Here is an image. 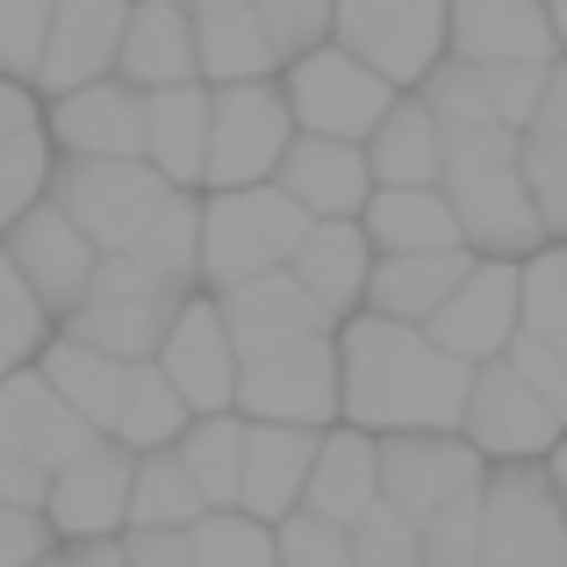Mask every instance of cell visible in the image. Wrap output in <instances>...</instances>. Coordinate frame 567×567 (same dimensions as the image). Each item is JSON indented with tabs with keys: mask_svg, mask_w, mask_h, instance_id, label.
Here are the masks:
<instances>
[{
	"mask_svg": "<svg viewBox=\"0 0 567 567\" xmlns=\"http://www.w3.org/2000/svg\"><path fill=\"white\" fill-rule=\"evenodd\" d=\"M288 137H295V115H288V101H280V80L208 86V158H202V187H259V181H274Z\"/></svg>",
	"mask_w": 567,
	"mask_h": 567,
	"instance_id": "9c48e42d",
	"label": "cell"
},
{
	"mask_svg": "<svg viewBox=\"0 0 567 567\" xmlns=\"http://www.w3.org/2000/svg\"><path fill=\"white\" fill-rule=\"evenodd\" d=\"M37 567H58V560H37Z\"/></svg>",
	"mask_w": 567,
	"mask_h": 567,
	"instance_id": "680465c9",
	"label": "cell"
},
{
	"mask_svg": "<svg viewBox=\"0 0 567 567\" xmlns=\"http://www.w3.org/2000/svg\"><path fill=\"white\" fill-rule=\"evenodd\" d=\"M173 453H181V467L194 474V488H202L208 511H237V474H245V416H230V410L194 416L181 439H173Z\"/></svg>",
	"mask_w": 567,
	"mask_h": 567,
	"instance_id": "836d02e7",
	"label": "cell"
},
{
	"mask_svg": "<svg viewBox=\"0 0 567 567\" xmlns=\"http://www.w3.org/2000/svg\"><path fill=\"white\" fill-rule=\"evenodd\" d=\"M546 22H554V43L567 51V0H546Z\"/></svg>",
	"mask_w": 567,
	"mask_h": 567,
	"instance_id": "6f0895ef",
	"label": "cell"
},
{
	"mask_svg": "<svg viewBox=\"0 0 567 567\" xmlns=\"http://www.w3.org/2000/svg\"><path fill=\"white\" fill-rule=\"evenodd\" d=\"M51 8L58 0H0V72L8 80H29L43 58V37H51Z\"/></svg>",
	"mask_w": 567,
	"mask_h": 567,
	"instance_id": "bcb514c9",
	"label": "cell"
},
{
	"mask_svg": "<svg viewBox=\"0 0 567 567\" xmlns=\"http://www.w3.org/2000/svg\"><path fill=\"white\" fill-rule=\"evenodd\" d=\"M331 8L338 0H251V14H259V29H266L280 65L317 51V43H331Z\"/></svg>",
	"mask_w": 567,
	"mask_h": 567,
	"instance_id": "ee69618b",
	"label": "cell"
},
{
	"mask_svg": "<svg viewBox=\"0 0 567 567\" xmlns=\"http://www.w3.org/2000/svg\"><path fill=\"white\" fill-rule=\"evenodd\" d=\"M43 338H51V317H43V302L22 288V274H14L8 251H0V374L29 367L43 352Z\"/></svg>",
	"mask_w": 567,
	"mask_h": 567,
	"instance_id": "60d3db41",
	"label": "cell"
},
{
	"mask_svg": "<svg viewBox=\"0 0 567 567\" xmlns=\"http://www.w3.org/2000/svg\"><path fill=\"white\" fill-rule=\"evenodd\" d=\"M374 467H381V503L402 511L410 525H424L453 496L482 488V453L460 431H381Z\"/></svg>",
	"mask_w": 567,
	"mask_h": 567,
	"instance_id": "8fae6325",
	"label": "cell"
},
{
	"mask_svg": "<svg viewBox=\"0 0 567 567\" xmlns=\"http://www.w3.org/2000/svg\"><path fill=\"white\" fill-rule=\"evenodd\" d=\"M0 251H8V266L22 274V288L43 302V317H51V323L80 302L86 280H94V266H101L94 237H86L80 223H65L51 202L22 208V216L8 223V237H0Z\"/></svg>",
	"mask_w": 567,
	"mask_h": 567,
	"instance_id": "5bb4252c",
	"label": "cell"
},
{
	"mask_svg": "<svg viewBox=\"0 0 567 567\" xmlns=\"http://www.w3.org/2000/svg\"><path fill=\"white\" fill-rule=\"evenodd\" d=\"M439 194L453 202L460 237L482 259H532L546 245L539 216H532L525 173H517V130L503 123H445V166Z\"/></svg>",
	"mask_w": 567,
	"mask_h": 567,
	"instance_id": "7a4b0ae2",
	"label": "cell"
},
{
	"mask_svg": "<svg viewBox=\"0 0 567 567\" xmlns=\"http://www.w3.org/2000/svg\"><path fill=\"white\" fill-rule=\"evenodd\" d=\"M539 86H546V65H482V94H488V115L511 130L532 123L539 109Z\"/></svg>",
	"mask_w": 567,
	"mask_h": 567,
	"instance_id": "7dc6e473",
	"label": "cell"
},
{
	"mask_svg": "<svg viewBox=\"0 0 567 567\" xmlns=\"http://www.w3.org/2000/svg\"><path fill=\"white\" fill-rule=\"evenodd\" d=\"M29 123H43V94L29 80H8V72H0V137H14V130H29Z\"/></svg>",
	"mask_w": 567,
	"mask_h": 567,
	"instance_id": "f5cc1de1",
	"label": "cell"
},
{
	"mask_svg": "<svg viewBox=\"0 0 567 567\" xmlns=\"http://www.w3.org/2000/svg\"><path fill=\"white\" fill-rule=\"evenodd\" d=\"M474 367L439 352L416 323L352 309L338 323V416L352 431H460Z\"/></svg>",
	"mask_w": 567,
	"mask_h": 567,
	"instance_id": "6da1fadb",
	"label": "cell"
},
{
	"mask_svg": "<svg viewBox=\"0 0 567 567\" xmlns=\"http://www.w3.org/2000/svg\"><path fill=\"white\" fill-rule=\"evenodd\" d=\"M525 130H546V137H567V51L546 65V86H539V109H532Z\"/></svg>",
	"mask_w": 567,
	"mask_h": 567,
	"instance_id": "816d5d0a",
	"label": "cell"
},
{
	"mask_svg": "<svg viewBox=\"0 0 567 567\" xmlns=\"http://www.w3.org/2000/svg\"><path fill=\"white\" fill-rule=\"evenodd\" d=\"M517 331L567 360V245H539L532 259H517Z\"/></svg>",
	"mask_w": 567,
	"mask_h": 567,
	"instance_id": "8d00e7d4",
	"label": "cell"
},
{
	"mask_svg": "<svg viewBox=\"0 0 567 567\" xmlns=\"http://www.w3.org/2000/svg\"><path fill=\"white\" fill-rule=\"evenodd\" d=\"M474 567H567V511L546 460H503L482 474V560Z\"/></svg>",
	"mask_w": 567,
	"mask_h": 567,
	"instance_id": "8992f818",
	"label": "cell"
},
{
	"mask_svg": "<svg viewBox=\"0 0 567 567\" xmlns=\"http://www.w3.org/2000/svg\"><path fill=\"white\" fill-rule=\"evenodd\" d=\"M37 374L58 388V402H65L72 416H86V424L109 439V424H115V402H123V374L130 367L123 360H109V352H94V346H80V338H43V352H37Z\"/></svg>",
	"mask_w": 567,
	"mask_h": 567,
	"instance_id": "d6a6232c",
	"label": "cell"
},
{
	"mask_svg": "<svg viewBox=\"0 0 567 567\" xmlns=\"http://www.w3.org/2000/svg\"><path fill=\"white\" fill-rule=\"evenodd\" d=\"M166 194L144 158H51V187L43 202L65 223H80L94 237V251H123V237L144 223V208Z\"/></svg>",
	"mask_w": 567,
	"mask_h": 567,
	"instance_id": "30bf717a",
	"label": "cell"
},
{
	"mask_svg": "<svg viewBox=\"0 0 567 567\" xmlns=\"http://www.w3.org/2000/svg\"><path fill=\"white\" fill-rule=\"evenodd\" d=\"M216 309H223V323H230V346L237 352H245V346H266V338H295V331H338V323L302 295V280H295L288 266L223 288Z\"/></svg>",
	"mask_w": 567,
	"mask_h": 567,
	"instance_id": "4dcf8cb0",
	"label": "cell"
},
{
	"mask_svg": "<svg viewBox=\"0 0 567 567\" xmlns=\"http://www.w3.org/2000/svg\"><path fill=\"white\" fill-rule=\"evenodd\" d=\"M51 137H43V123L14 130V137H0V237H8V223L22 216V208L43 202V187H51Z\"/></svg>",
	"mask_w": 567,
	"mask_h": 567,
	"instance_id": "f35d334b",
	"label": "cell"
},
{
	"mask_svg": "<svg viewBox=\"0 0 567 567\" xmlns=\"http://www.w3.org/2000/svg\"><path fill=\"white\" fill-rule=\"evenodd\" d=\"M416 546H424V567H474L482 560V488L453 496L445 511H431L416 525Z\"/></svg>",
	"mask_w": 567,
	"mask_h": 567,
	"instance_id": "b9f144b4",
	"label": "cell"
},
{
	"mask_svg": "<svg viewBox=\"0 0 567 567\" xmlns=\"http://www.w3.org/2000/svg\"><path fill=\"white\" fill-rule=\"evenodd\" d=\"M58 567H130V554L115 539H72V554L58 560Z\"/></svg>",
	"mask_w": 567,
	"mask_h": 567,
	"instance_id": "11a10c76",
	"label": "cell"
},
{
	"mask_svg": "<svg viewBox=\"0 0 567 567\" xmlns=\"http://www.w3.org/2000/svg\"><path fill=\"white\" fill-rule=\"evenodd\" d=\"M274 187L288 194L309 223H317V216H360L367 194H374V173H367V152H360V144L295 130L288 152H280V166H274Z\"/></svg>",
	"mask_w": 567,
	"mask_h": 567,
	"instance_id": "44dd1931",
	"label": "cell"
},
{
	"mask_svg": "<svg viewBox=\"0 0 567 567\" xmlns=\"http://www.w3.org/2000/svg\"><path fill=\"white\" fill-rule=\"evenodd\" d=\"M245 424L323 431L338 416V331H295L237 352V402Z\"/></svg>",
	"mask_w": 567,
	"mask_h": 567,
	"instance_id": "277c9868",
	"label": "cell"
},
{
	"mask_svg": "<svg viewBox=\"0 0 567 567\" xmlns=\"http://www.w3.org/2000/svg\"><path fill=\"white\" fill-rule=\"evenodd\" d=\"M123 8L130 0H58L29 86L51 101V94H72V86H86V80H109L115 43H123Z\"/></svg>",
	"mask_w": 567,
	"mask_h": 567,
	"instance_id": "ffe728a7",
	"label": "cell"
},
{
	"mask_svg": "<svg viewBox=\"0 0 567 567\" xmlns=\"http://www.w3.org/2000/svg\"><path fill=\"white\" fill-rule=\"evenodd\" d=\"M43 554H51V525H43V511L0 503V567H37Z\"/></svg>",
	"mask_w": 567,
	"mask_h": 567,
	"instance_id": "681fc988",
	"label": "cell"
},
{
	"mask_svg": "<svg viewBox=\"0 0 567 567\" xmlns=\"http://www.w3.org/2000/svg\"><path fill=\"white\" fill-rule=\"evenodd\" d=\"M123 554L130 567H194V546H187V532H130L123 539Z\"/></svg>",
	"mask_w": 567,
	"mask_h": 567,
	"instance_id": "f907efd6",
	"label": "cell"
},
{
	"mask_svg": "<svg viewBox=\"0 0 567 567\" xmlns=\"http://www.w3.org/2000/svg\"><path fill=\"white\" fill-rule=\"evenodd\" d=\"M274 80H280V101H288L295 130H309V137H346V144H367V130H374L388 115V101H395V86H388L374 65H360L352 51H338V43H317V51L288 58Z\"/></svg>",
	"mask_w": 567,
	"mask_h": 567,
	"instance_id": "52a82bcc",
	"label": "cell"
},
{
	"mask_svg": "<svg viewBox=\"0 0 567 567\" xmlns=\"http://www.w3.org/2000/svg\"><path fill=\"white\" fill-rule=\"evenodd\" d=\"M309 216L288 202L274 181L259 187H202V288L223 295L237 280H259L274 266H288V251L302 245Z\"/></svg>",
	"mask_w": 567,
	"mask_h": 567,
	"instance_id": "3957f363",
	"label": "cell"
},
{
	"mask_svg": "<svg viewBox=\"0 0 567 567\" xmlns=\"http://www.w3.org/2000/svg\"><path fill=\"white\" fill-rule=\"evenodd\" d=\"M460 431H467V445L482 460H546L567 439V416L546 410V402L511 374V360H482L474 381H467Z\"/></svg>",
	"mask_w": 567,
	"mask_h": 567,
	"instance_id": "7c38bea8",
	"label": "cell"
},
{
	"mask_svg": "<svg viewBox=\"0 0 567 567\" xmlns=\"http://www.w3.org/2000/svg\"><path fill=\"white\" fill-rule=\"evenodd\" d=\"M288 274L302 280V295L331 323H346L367 302V274H374V237L360 230V216H317L302 230V245L288 251Z\"/></svg>",
	"mask_w": 567,
	"mask_h": 567,
	"instance_id": "7402d4cb",
	"label": "cell"
},
{
	"mask_svg": "<svg viewBox=\"0 0 567 567\" xmlns=\"http://www.w3.org/2000/svg\"><path fill=\"white\" fill-rule=\"evenodd\" d=\"M503 360H511V374L525 381L532 395L546 402V410H560V416H567V360H560V352H546L539 338H525V331H517L511 346H503Z\"/></svg>",
	"mask_w": 567,
	"mask_h": 567,
	"instance_id": "c3c4849f",
	"label": "cell"
},
{
	"mask_svg": "<svg viewBox=\"0 0 567 567\" xmlns=\"http://www.w3.org/2000/svg\"><path fill=\"white\" fill-rule=\"evenodd\" d=\"M474 251H374V274H367V317H388V323H416L424 331L439 317V302L467 280Z\"/></svg>",
	"mask_w": 567,
	"mask_h": 567,
	"instance_id": "d4e9b609",
	"label": "cell"
},
{
	"mask_svg": "<svg viewBox=\"0 0 567 567\" xmlns=\"http://www.w3.org/2000/svg\"><path fill=\"white\" fill-rule=\"evenodd\" d=\"M187 424H194V410H187L181 395H173V381L158 374L152 360L130 367V374H123V402H115L109 439H115V445H130V453H158V445H173Z\"/></svg>",
	"mask_w": 567,
	"mask_h": 567,
	"instance_id": "d590c367",
	"label": "cell"
},
{
	"mask_svg": "<svg viewBox=\"0 0 567 567\" xmlns=\"http://www.w3.org/2000/svg\"><path fill=\"white\" fill-rule=\"evenodd\" d=\"M194 567H280L274 560V532L245 511H208L202 525L187 532Z\"/></svg>",
	"mask_w": 567,
	"mask_h": 567,
	"instance_id": "ab89813d",
	"label": "cell"
},
{
	"mask_svg": "<svg viewBox=\"0 0 567 567\" xmlns=\"http://www.w3.org/2000/svg\"><path fill=\"white\" fill-rule=\"evenodd\" d=\"M517 173H525V194H532V216H539L546 245H567V137L517 130Z\"/></svg>",
	"mask_w": 567,
	"mask_h": 567,
	"instance_id": "74e56055",
	"label": "cell"
},
{
	"mask_svg": "<svg viewBox=\"0 0 567 567\" xmlns=\"http://www.w3.org/2000/svg\"><path fill=\"white\" fill-rule=\"evenodd\" d=\"M101 431L86 424V416H72L65 402H58V388L37 374V360L14 367V374H0V453L29 460V467H65L72 453H86Z\"/></svg>",
	"mask_w": 567,
	"mask_h": 567,
	"instance_id": "d6986e66",
	"label": "cell"
},
{
	"mask_svg": "<svg viewBox=\"0 0 567 567\" xmlns=\"http://www.w3.org/2000/svg\"><path fill=\"white\" fill-rule=\"evenodd\" d=\"M352 539V567H424V546H416V525L388 503H367L346 525Z\"/></svg>",
	"mask_w": 567,
	"mask_h": 567,
	"instance_id": "7bdbcfd3",
	"label": "cell"
},
{
	"mask_svg": "<svg viewBox=\"0 0 567 567\" xmlns=\"http://www.w3.org/2000/svg\"><path fill=\"white\" fill-rule=\"evenodd\" d=\"M381 503V467H374V431H323L317 460H309L302 482V511L323 517V525H352V517Z\"/></svg>",
	"mask_w": 567,
	"mask_h": 567,
	"instance_id": "f546056e",
	"label": "cell"
},
{
	"mask_svg": "<svg viewBox=\"0 0 567 567\" xmlns=\"http://www.w3.org/2000/svg\"><path fill=\"white\" fill-rule=\"evenodd\" d=\"M173 309H181V295H173V288H158L144 266L123 259V251H101L86 295L58 317V331L80 338V346H94V352H109V360H123V367H137V360H152V352H158Z\"/></svg>",
	"mask_w": 567,
	"mask_h": 567,
	"instance_id": "5b68a950",
	"label": "cell"
},
{
	"mask_svg": "<svg viewBox=\"0 0 567 567\" xmlns=\"http://www.w3.org/2000/svg\"><path fill=\"white\" fill-rule=\"evenodd\" d=\"M445 58L467 65H554L546 0H445Z\"/></svg>",
	"mask_w": 567,
	"mask_h": 567,
	"instance_id": "ac0fdd59",
	"label": "cell"
},
{
	"mask_svg": "<svg viewBox=\"0 0 567 567\" xmlns=\"http://www.w3.org/2000/svg\"><path fill=\"white\" fill-rule=\"evenodd\" d=\"M115 80H130L137 94L202 80L194 65V22L181 0H130L123 8V43H115Z\"/></svg>",
	"mask_w": 567,
	"mask_h": 567,
	"instance_id": "603a6c76",
	"label": "cell"
},
{
	"mask_svg": "<svg viewBox=\"0 0 567 567\" xmlns=\"http://www.w3.org/2000/svg\"><path fill=\"white\" fill-rule=\"evenodd\" d=\"M130 467H137V453L115 439H94L86 453H72L43 482V525L65 539H115V525L130 517Z\"/></svg>",
	"mask_w": 567,
	"mask_h": 567,
	"instance_id": "9a60e30c",
	"label": "cell"
},
{
	"mask_svg": "<svg viewBox=\"0 0 567 567\" xmlns=\"http://www.w3.org/2000/svg\"><path fill=\"white\" fill-rule=\"evenodd\" d=\"M43 137L58 158H144V94L130 80H86L43 101Z\"/></svg>",
	"mask_w": 567,
	"mask_h": 567,
	"instance_id": "e0dca14e",
	"label": "cell"
},
{
	"mask_svg": "<svg viewBox=\"0 0 567 567\" xmlns=\"http://www.w3.org/2000/svg\"><path fill=\"white\" fill-rule=\"evenodd\" d=\"M424 338L453 360L482 367V360H503V346L517 338V259H482L474 251L467 280L439 302V317L424 323Z\"/></svg>",
	"mask_w": 567,
	"mask_h": 567,
	"instance_id": "2e32d148",
	"label": "cell"
},
{
	"mask_svg": "<svg viewBox=\"0 0 567 567\" xmlns=\"http://www.w3.org/2000/svg\"><path fill=\"white\" fill-rule=\"evenodd\" d=\"M317 460V431L302 424H245V474H237V511L280 525L288 511H302V482Z\"/></svg>",
	"mask_w": 567,
	"mask_h": 567,
	"instance_id": "cb8c5ba5",
	"label": "cell"
},
{
	"mask_svg": "<svg viewBox=\"0 0 567 567\" xmlns=\"http://www.w3.org/2000/svg\"><path fill=\"white\" fill-rule=\"evenodd\" d=\"M187 22H194V65H202L208 86H230V80H274L280 58L266 43L251 0H181Z\"/></svg>",
	"mask_w": 567,
	"mask_h": 567,
	"instance_id": "4316f807",
	"label": "cell"
},
{
	"mask_svg": "<svg viewBox=\"0 0 567 567\" xmlns=\"http://www.w3.org/2000/svg\"><path fill=\"white\" fill-rule=\"evenodd\" d=\"M202 517H208V503H202V488H194V474L181 467V453H173V445L137 453V467H130V525L194 532Z\"/></svg>",
	"mask_w": 567,
	"mask_h": 567,
	"instance_id": "e575fe53",
	"label": "cell"
},
{
	"mask_svg": "<svg viewBox=\"0 0 567 567\" xmlns=\"http://www.w3.org/2000/svg\"><path fill=\"white\" fill-rule=\"evenodd\" d=\"M123 259L144 266L158 288L173 295H194L202 288V187H166L144 223L123 237Z\"/></svg>",
	"mask_w": 567,
	"mask_h": 567,
	"instance_id": "484cf974",
	"label": "cell"
},
{
	"mask_svg": "<svg viewBox=\"0 0 567 567\" xmlns=\"http://www.w3.org/2000/svg\"><path fill=\"white\" fill-rule=\"evenodd\" d=\"M152 367L173 381V395H181L194 416L230 410L237 402V346H230V323H223L216 295H181Z\"/></svg>",
	"mask_w": 567,
	"mask_h": 567,
	"instance_id": "4fadbf2b",
	"label": "cell"
},
{
	"mask_svg": "<svg viewBox=\"0 0 567 567\" xmlns=\"http://www.w3.org/2000/svg\"><path fill=\"white\" fill-rule=\"evenodd\" d=\"M367 173L374 187H439V166H445V123L424 109L416 94H395L388 115L367 130Z\"/></svg>",
	"mask_w": 567,
	"mask_h": 567,
	"instance_id": "f1b7e54d",
	"label": "cell"
},
{
	"mask_svg": "<svg viewBox=\"0 0 567 567\" xmlns=\"http://www.w3.org/2000/svg\"><path fill=\"white\" fill-rule=\"evenodd\" d=\"M546 474H554V496H560V511H567V439L546 453Z\"/></svg>",
	"mask_w": 567,
	"mask_h": 567,
	"instance_id": "9f6ffc18",
	"label": "cell"
},
{
	"mask_svg": "<svg viewBox=\"0 0 567 567\" xmlns=\"http://www.w3.org/2000/svg\"><path fill=\"white\" fill-rule=\"evenodd\" d=\"M360 230L374 251H460V216L439 187H374L360 208Z\"/></svg>",
	"mask_w": 567,
	"mask_h": 567,
	"instance_id": "1f68e13d",
	"label": "cell"
},
{
	"mask_svg": "<svg viewBox=\"0 0 567 567\" xmlns=\"http://www.w3.org/2000/svg\"><path fill=\"white\" fill-rule=\"evenodd\" d=\"M43 482H51L43 467H29V460L0 453V503H22V511H43Z\"/></svg>",
	"mask_w": 567,
	"mask_h": 567,
	"instance_id": "db71d44e",
	"label": "cell"
},
{
	"mask_svg": "<svg viewBox=\"0 0 567 567\" xmlns=\"http://www.w3.org/2000/svg\"><path fill=\"white\" fill-rule=\"evenodd\" d=\"M202 158H208V80L144 94V166L166 187H202Z\"/></svg>",
	"mask_w": 567,
	"mask_h": 567,
	"instance_id": "83f0119b",
	"label": "cell"
},
{
	"mask_svg": "<svg viewBox=\"0 0 567 567\" xmlns=\"http://www.w3.org/2000/svg\"><path fill=\"white\" fill-rule=\"evenodd\" d=\"M274 560L280 567H352V539L346 525H323L309 511H288L274 532Z\"/></svg>",
	"mask_w": 567,
	"mask_h": 567,
	"instance_id": "f6af8a7d",
	"label": "cell"
},
{
	"mask_svg": "<svg viewBox=\"0 0 567 567\" xmlns=\"http://www.w3.org/2000/svg\"><path fill=\"white\" fill-rule=\"evenodd\" d=\"M331 43L374 65L395 94H416L445 58V0H338Z\"/></svg>",
	"mask_w": 567,
	"mask_h": 567,
	"instance_id": "ba28073f",
	"label": "cell"
}]
</instances>
